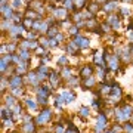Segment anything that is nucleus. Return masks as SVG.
<instances>
[{"label": "nucleus", "mask_w": 133, "mask_h": 133, "mask_svg": "<svg viewBox=\"0 0 133 133\" xmlns=\"http://www.w3.org/2000/svg\"><path fill=\"white\" fill-rule=\"evenodd\" d=\"M50 118H52V111H50L49 108H46V109H43L42 114L36 118V123L37 124H44V123H48Z\"/></svg>", "instance_id": "obj_1"}, {"label": "nucleus", "mask_w": 133, "mask_h": 133, "mask_svg": "<svg viewBox=\"0 0 133 133\" xmlns=\"http://www.w3.org/2000/svg\"><path fill=\"white\" fill-rule=\"evenodd\" d=\"M108 66L109 70H114V71H117L120 68V56H117V55H112V56L108 58Z\"/></svg>", "instance_id": "obj_2"}, {"label": "nucleus", "mask_w": 133, "mask_h": 133, "mask_svg": "<svg viewBox=\"0 0 133 133\" xmlns=\"http://www.w3.org/2000/svg\"><path fill=\"white\" fill-rule=\"evenodd\" d=\"M76 44L78 46V49H87L89 48V40L83 36H77L76 37Z\"/></svg>", "instance_id": "obj_3"}, {"label": "nucleus", "mask_w": 133, "mask_h": 133, "mask_svg": "<svg viewBox=\"0 0 133 133\" xmlns=\"http://www.w3.org/2000/svg\"><path fill=\"white\" fill-rule=\"evenodd\" d=\"M107 22L112 27V30L120 28V19H118V16H115V15H109V18L107 19Z\"/></svg>", "instance_id": "obj_4"}, {"label": "nucleus", "mask_w": 133, "mask_h": 133, "mask_svg": "<svg viewBox=\"0 0 133 133\" xmlns=\"http://www.w3.org/2000/svg\"><path fill=\"white\" fill-rule=\"evenodd\" d=\"M111 96H112V99H117V101L123 96L121 87H120L118 84H112V89H111Z\"/></svg>", "instance_id": "obj_5"}, {"label": "nucleus", "mask_w": 133, "mask_h": 133, "mask_svg": "<svg viewBox=\"0 0 133 133\" xmlns=\"http://www.w3.org/2000/svg\"><path fill=\"white\" fill-rule=\"evenodd\" d=\"M117 8H118L117 2H115V0H111V2H108V3H105L102 9H104L105 12H107V14H111V12H114V10L117 9Z\"/></svg>", "instance_id": "obj_6"}, {"label": "nucleus", "mask_w": 133, "mask_h": 133, "mask_svg": "<svg viewBox=\"0 0 133 133\" xmlns=\"http://www.w3.org/2000/svg\"><path fill=\"white\" fill-rule=\"evenodd\" d=\"M92 74H93V66H92V65H84V66L80 70V76L84 77V78H87V77H92Z\"/></svg>", "instance_id": "obj_7"}, {"label": "nucleus", "mask_w": 133, "mask_h": 133, "mask_svg": "<svg viewBox=\"0 0 133 133\" xmlns=\"http://www.w3.org/2000/svg\"><path fill=\"white\" fill-rule=\"evenodd\" d=\"M36 93H37V98H46V99H48V96L50 95V90H49V87H46V84H44L43 87H38L37 90H36Z\"/></svg>", "instance_id": "obj_8"}, {"label": "nucleus", "mask_w": 133, "mask_h": 133, "mask_svg": "<svg viewBox=\"0 0 133 133\" xmlns=\"http://www.w3.org/2000/svg\"><path fill=\"white\" fill-rule=\"evenodd\" d=\"M21 83H22V78H21L19 76H15V77H12V78H9V87H12V89L19 87Z\"/></svg>", "instance_id": "obj_9"}, {"label": "nucleus", "mask_w": 133, "mask_h": 133, "mask_svg": "<svg viewBox=\"0 0 133 133\" xmlns=\"http://www.w3.org/2000/svg\"><path fill=\"white\" fill-rule=\"evenodd\" d=\"M2 14L5 15V19H12V15H14V10H12V6H2Z\"/></svg>", "instance_id": "obj_10"}, {"label": "nucleus", "mask_w": 133, "mask_h": 133, "mask_svg": "<svg viewBox=\"0 0 133 133\" xmlns=\"http://www.w3.org/2000/svg\"><path fill=\"white\" fill-rule=\"evenodd\" d=\"M62 96H64V99H65V102H74L76 101V93L74 92H68V90H65V92H62L61 93Z\"/></svg>", "instance_id": "obj_11"}, {"label": "nucleus", "mask_w": 133, "mask_h": 133, "mask_svg": "<svg viewBox=\"0 0 133 133\" xmlns=\"http://www.w3.org/2000/svg\"><path fill=\"white\" fill-rule=\"evenodd\" d=\"M115 118H117V121H127V117H126V114H124V111L123 108H117L115 109Z\"/></svg>", "instance_id": "obj_12"}, {"label": "nucleus", "mask_w": 133, "mask_h": 133, "mask_svg": "<svg viewBox=\"0 0 133 133\" xmlns=\"http://www.w3.org/2000/svg\"><path fill=\"white\" fill-rule=\"evenodd\" d=\"M49 81H50V86H52V87H58V84L61 83V77L58 76L56 72H52V74H50Z\"/></svg>", "instance_id": "obj_13"}, {"label": "nucleus", "mask_w": 133, "mask_h": 133, "mask_svg": "<svg viewBox=\"0 0 133 133\" xmlns=\"http://www.w3.org/2000/svg\"><path fill=\"white\" fill-rule=\"evenodd\" d=\"M53 14H55V16H56V18L62 19V21L66 18V9H65V8H58V9L53 10Z\"/></svg>", "instance_id": "obj_14"}, {"label": "nucleus", "mask_w": 133, "mask_h": 133, "mask_svg": "<svg viewBox=\"0 0 133 133\" xmlns=\"http://www.w3.org/2000/svg\"><path fill=\"white\" fill-rule=\"evenodd\" d=\"M6 102H5V104H6V107H8V108H10V109H12V108H14V107H16V105H18V104H16V99H15V96L14 95H10V96H6Z\"/></svg>", "instance_id": "obj_15"}, {"label": "nucleus", "mask_w": 133, "mask_h": 133, "mask_svg": "<svg viewBox=\"0 0 133 133\" xmlns=\"http://www.w3.org/2000/svg\"><path fill=\"white\" fill-rule=\"evenodd\" d=\"M95 78L93 77H87V78H83V87L84 89H90V87H93L95 86Z\"/></svg>", "instance_id": "obj_16"}, {"label": "nucleus", "mask_w": 133, "mask_h": 133, "mask_svg": "<svg viewBox=\"0 0 133 133\" xmlns=\"http://www.w3.org/2000/svg\"><path fill=\"white\" fill-rule=\"evenodd\" d=\"M77 49H78V46L76 44V42H70L66 44V52L70 53V55H76Z\"/></svg>", "instance_id": "obj_17"}, {"label": "nucleus", "mask_w": 133, "mask_h": 133, "mask_svg": "<svg viewBox=\"0 0 133 133\" xmlns=\"http://www.w3.org/2000/svg\"><path fill=\"white\" fill-rule=\"evenodd\" d=\"M9 31H10V36H16V34L25 33V27H24V25H18V27H12V28H10Z\"/></svg>", "instance_id": "obj_18"}, {"label": "nucleus", "mask_w": 133, "mask_h": 133, "mask_svg": "<svg viewBox=\"0 0 133 133\" xmlns=\"http://www.w3.org/2000/svg\"><path fill=\"white\" fill-rule=\"evenodd\" d=\"M22 130H24V133H36V124L34 123H25Z\"/></svg>", "instance_id": "obj_19"}, {"label": "nucleus", "mask_w": 133, "mask_h": 133, "mask_svg": "<svg viewBox=\"0 0 133 133\" xmlns=\"http://www.w3.org/2000/svg\"><path fill=\"white\" fill-rule=\"evenodd\" d=\"M28 81L31 83V84L37 86L38 84V77H37V72H28Z\"/></svg>", "instance_id": "obj_20"}, {"label": "nucleus", "mask_w": 133, "mask_h": 133, "mask_svg": "<svg viewBox=\"0 0 133 133\" xmlns=\"http://www.w3.org/2000/svg\"><path fill=\"white\" fill-rule=\"evenodd\" d=\"M78 114H80V117H83V118H87V117L90 115V109L87 108V107H81L80 111H78Z\"/></svg>", "instance_id": "obj_21"}, {"label": "nucleus", "mask_w": 133, "mask_h": 133, "mask_svg": "<svg viewBox=\"0 0 133 133\" xmlns=\"http://www.w3.org/2000/svg\"><path fill=\"white\" fill-rule=\"evenodd\" d=\"M121 108H123V111H124V114H126V117H127V118H132V115H133L132 107H130V105H123Z\"/></svg>", "instance_id": "obj_22"}, {"label": "nucleus", "mask_w": 133, "mask_h": 133, "mask_svg": "<svg viewBox=\"0 0 133 133\" xmlns=\"http://www.w3.org/2000/svg\"><path fill=\"white\" fill-rule=\"evenodd\" d=\"M111 89H112V86L111 84H101L99 93H111Z\"/></svg>", "instance_id": "obj_23"}, {"label": "nucleus", "mask_w": 133, "mask_h": 133, "mask_svg": "<svg viewBox=\"0 0 133 133\" xmlns=\"http://www.w3.org/2000/svg\"><path fill=\"white\" fill-rule=\"evenodd\" d=\"M19 56H21V59H22V61L28 62V59H30V53H28V50H27V49L21 50V52H19Z\"/></svg>", "instance_id": "obj_24"}, {"label": "nucleus", "mask_w": 133, "mask_h": 133, "mask_svg": "<svg viewBox=\"0 0 133 133\" xmlns=\"http://www.w3.org/2000/svg\"><path fill=\"white\" fill-rule=\"evenodd\" d=\"M62 77H64V78H66V80L71 77V70H70L68 66H65V68H64V71H62Z\"/></svg>", "instance_id": "obj_25"}, {"label": "nucleus", "mask_w": 133, "mask_h": 133, "mask_svg": "<svg viewBox=\"0 0 133 133\" xmlns=\"http://www.w3.org/2000/svg\"><path fill=\"white\" fill-rule=\"evenodd\" d=\"M89 10H90V14H95V12H98V10H99V6H98V3H90V5H89Z\"/></svg>", "instance_id": "obj_26"}, {"label": "nucleus", "mask_w": 133, "mask_h": 133, "mask_svg": "<svg viewBox=\"0 0 133 133\" xmlns=\"http://www.w3.org/2000/svg\"><path fill=\"white\" fill-rule=\"evenodd\" d=\"M98 123L102 124V126H107V115L99 114V117H98Z\"/></svg>", "instance_id": "obj_27"}, {"label": "nucleus", "mask_w": 133, "mask_h": 133, "mask_svg": "<svg viewBox=\"0 0 133 133\" xmlns=\"http://www.w3.org/2000/svg\"><path fill=\"white\" fill-rule=\"evenodd\" d=\"M66 81H68V84L70 86H77L78 84V78H77V77H70Z\"/></svg>", "instance_id": "obj_28"}, {"label": "nucleus", "mask_w": 133, "mask_h": 133, "mask_svg": "<svg viewBox=\"0 0 133 133\" xmlns=\"http://www.w3.org/2000/svg\"><path fill=\"white\" fill-rule=\"evenodd\" d=\"M68 31H70V34H71V36H78V27H77V25L70 27V28H68Z\"/></svg>", "instance_id": "obj_29"}, {"label": "nucleus", "mask_w": 133, "mask_h": 133, "mask_svg": "<svg viewBox=\"0 0 133 133\" xmlns=\"http://www.w3.org/2000/svg\"><path fill=\"white\" fill-rule=\"evenodd\" d=\"M27 107H28L30 109H36L37 108V104H36L33 99H27Z\"/></svg>", "instance_id": "obj_30"}, {"label": "nucleus", "mask_w": 133, "mask_h": 133, "mask_svg": "<svg viewBox=\"0 0 133 133\" xmlns=\"http://www.w3.org/2000/svg\"><path fill=\"white\" fill-rule=\"evenodd\" d=\"M24 93V90L21 89V87H15V89H12V95L14 96H19V95H22Z\"/></svg>", "instance_id": "obj_31"}, {"label": "nucleus", "mask_w": 133, "mask_h": 133, "mask_svg": "<svg viewBox=\"0 0 133 133\" xmlns=\"http://www.w3.org/2000/svg\"><path fill=\"white\" fill-rule=\"evenodd\" d=\"M123 130L124 132H133V123H126L124 124V127H123Z\"/></svg>", "instance_id": "obj_32"}, {"label": "nucleus", "mask_w": 133, "mask_h": 133, "mask_svg": "<svg viewBox=\"0 0 133 133\" xmlns=\"http://www.w3.org/2000/svg\"><path fill=\"white\" fill-rule=\"evenodd\" d=\"M58 33H59V31H58V30L55 28V27H50V28H49V31H48V34L50 36V37H55V36H56Z\"/></svg>", "instance_id": "obj_33"}, {"label": "nucleus", "mask_w": 133, "mask_h": 133, "mask_svg": "<svg viewBox=\"0 0 133 133\" xmlns=\"http://www.w3.org/2000/svg\"><path fill=\"white\" fill-rule=\"evenodd\" d=\"M37 72H42V74H46V76H48L49 70H48V66H44V65H40V68L37 70Z\"/></svg>", "instance_id": "obj_34"}, {"label": "nucleus", "mask_w": 133, "mask_h": 133, "mask_svg": "<svg viewBox=\"0 0 133 133\" xmlns=\"http://www.w3.org/2000/svg\"><path fill=\"white\" fill-rule=\"evenodd\" d=\"M21 5H22V0H12V8L15 9H18Z\"/></svg>", "instance_id": "obj_35"}, {"label": "nucleus", "mask_w": 133, "mask_h": 133, "mask_svg": "<svg viewBox=\"0 0 133 133\" xmlns=\"http://www.w3.org/2000/svg\"><path fill=\"white\" fill-rule=\"evenodd\" d=\"M65 133H78V129H77L74 124H70V130H66Z\"/></svg>", "instance_id": "obj_36"}, {"label": "nucleus", "mask_w": 133, "mask_h": 133, "mask_svg": "<svg viewBox=\"0 0 133 133\" xmlns=\"http://www.w3.org/2000/svg\"><path fill=\"white\" fill-rule=\"evenodd\" d=\"M66 62H68V58L66 56H61L59 59H58V64H59V65H65Z\"/></svg>", "instance_id": "obj_37"}, {"label": "nucleus", "mask_w": 133, "mask_h": 133, "mask_svg": "<svg viewBox=\"0 0 133 133\" xmlns=\"http://www.w3.org/2000/svg\"><path fill=\"white\" fill-rule=\"evenodd\" d=\"M56 46H58L56 38H50V40H49V48H56Z\"/></svg>", "instance_id": "obj_38"}, {"label": "nucleus", "mask_w": 133, "mask_h": 133, "mask_svg": "<svg viewBox=\"0 0 133 133\" xmlns=\"http://www.w3.org/2000/svg\"><path fill=\"white\" fill-rule=\"evenodd\" d=\"M40 44L43 48H49V40L48 38H40Z\"/></svg>", "instance_id": "obj_39"}, {"label": "nucleus", "mask_w": 133, "mask_h": 133, "mask_svg": "<svg viewBox=\"0 0 133 133\" xmlns=\"http://www.w3.org/2000/svg\"><path fill=\"white\" fill-rule=\"evenodd\" d=\"M53 38H56V42H58V43H61L62 40H64V34H62V33H58Z\"/></svg>", "instance_id": "obj_40"}, {"label": "nucleus", "mask_w": 133, "mask_h": 133, "mask_svg": "<svg viewBox=\"0 0 133 133\" xmlns=\"http://www.w3.org/2000/svg\"><path fill=\"white\" fill-rule=\"evenodd\" d=\"M86 3V0H76V8H81Z\"/></svg>", "instance_id": "obj_41"}, {"label": "nucleus", "mask_w": 133, "mask_h": 133, "mask_svg": "<svg viewBox=\"0 0 133 133\" xmlns=\"http://www.w3.org/2000/svg\"><path fill=\"white\" fill-rule=\"evenodd\" d=\"M120 12H121L123 15H129V14H130V10H129L127 8H121V9H120Z\"/></svg>", "instance_id": "obj_42"}, {"label": "nucleus", "mask_w": 133, "mask_h": 133, "mask_svg": "<svg viewBox=\"0 0 133 133\" xmlns=\"http://www.w3.org/2000/svg\"><path fill=\"white\" fill-rule=\"evenodd\" d=\"M121 130H123V127H120V126H117V127L112 129V132L114 133H118V132H121Z\"/></svg>", "instance_id": "obj_43"}, {"label": "nucleus", "mask_w": 133, "mask_h": 133, "mask_svg": "<svg viewBox=\"0 0 133 133\" xmlns=\"http://www.w3.org/2000/svg\"><path fill=\"white\" fill-rule=\"evenodd\" d=\"M127 37H129V40H132V42H133V30L127 33Z\"/></svg>", "instance_id": "obj_44"}, {"label": "nucleus", "mask_w": 133, "mask_h": 133, "mask_svg": "<svg viewBox=\"0 0 133 133\" xmlns=\"http://www.w3.org/2000/svg\"><path fill=\"white\" fill-rule=\"evenodd\" d=\"M6 127H14V123H12V121H10V120H8V121H6Z\"/></svg>", "instance_id": "obj_45"}, {"label": "nucleus", "mask_w": 133, "mask_h": 133, "mask_svg": "<svg viewBox=\"0 0 133 133\" xmlns=\"http://www.w3.org/2000/svg\"><path fill=\"white\" fill-rule=\"evenodd\" d=\"M56 133H64V127H62V126H58V127H56Z\"/></svg>", "instance_id": "obj_46"}, {"label": "nucleus", "mask_w": 133, "mask_h": 133, "mask_svg": "<svg viewBox=\"0 0 133 133\" xmlns=\"http://www.w3.org/2000/svg\"><path fill=\"white\" fill-rule=\"evenodd\" d=\"M15 48H16L15 44H9V46H8V49H9V52H14V50H15Z\"/></svg>", "instance_id": "obj_47"}, {"label": "nucleus", "mask_w": 133, "mask_h": 133, "mask_svg": "<svg viewBox=\"0 0 133 133\" xmlns=\"http://www.w3.org/2000/svg\"><path fill=\"white\" fill-rule=\"evenodd\" d=\"M14 21H15V22H16V24H18L19 21H21V18H19L18 15H16V16H14Z\"/></svg>", "instance_id": "obj_48"}, {"label": "nucleus", "mask_w": 133, "mask_h": 133, "mask_svg": "<svg viewBox=\"0 0 133 133\" xmlns=\"http://www.w3.org/2000/svg\"><path fill=\"white\" fill-rule=\"evenodd\" d=\"M129 50H130V53H132V56H133V43L129 46Z\"/></svg>", "instance_id": "obj_49"}, {"label": "nucleus", "mask_w": 133, "mask_h": 133, "mask_svg": "<svg viewBox=\"0 0 133 133\" xmlns=\"http://www.w3.org/2000/svg\"><path fill=\"white\" fill-rule=\"evenodd\" d=\"M28 38H36V34H34V33H30V34H28Z\"/></svg>", "instance_id": "obj_50"}, {"label": "nucleus", "mask_w": 133, "mask_h": 133, "mask_svg": "<svg viewBox=\"0 0 133 133\" xmlns=\"http://www.w3.org/2000/svg\"><path fill=\"white\" fill-rule=\"evenodd\" d=\"M2 53H3V55H5V53H6V46H5V44L2 46Z\"/></svg>", "instance_id": "obj_51"}, {"label": "nucleus", "mask_w": 133, "mask_h": 133, "mask_svg": "<svg viewBox=\"0 0 133 133\" xmlns=\"http://www.w3.org/2000/svg\"><path fill=\"white\" fill-rule=\"evenodd\" d=\"M96 2H98V3H104V5L105 3H108V0H96Z\"/></svg>", "instance_id": "obj_52"}, {"label": "nucleus", "mask_w": 133, "mask_h": 133, "mask_svg": "<svg viewBox=\"0 0 133 133\" xmlns=\"http://www.w3.org/2000/svg\"><path fill=\"white\" fill-rule=\"evenodd\" d=\"M121 2H124V3H132L133 0H121Z\"/></svg>", "instance_id": "obj_53"}, {"label": "nucleus", "mask_w": 133, "mask_h": 133, "mask_svg": "<svg viewBox=\"0 0 133 133\" xmlns=\"http://www.w3.org/2000/svg\"><path fill=\"white\" fill-rule=\"evenodd\" d=\"M105 133H114V132H105Z\"/></svg>", "instance_id": "obj_54"}, {"label": "nucleus", "mask_w": 133, "mask_h": 133, "mask_svg": "<svg viewBox=\"0 0 133 133\" xmlns=\"http://www.w3.org/2000/svg\"><path fill=\"white\" fill-rule=\"evenodd\" d=\"M28 2H31V0H28Z\"/></svg>", "instance_id": "obj_55"}, {"label": "nucleus", "mask_w": 133, "mask_h": 133, "mask_svg": "<svg viewBox=\"0 0 133 133\" xmlns=\"http://www.w3.org/2000/svg\"><path fill=\"white\" fill-rule=\"evenodd\" d=\"M130 133H133V132H130Z\"/></svg>", "instance_id": "obj_56"}]
</instances>
